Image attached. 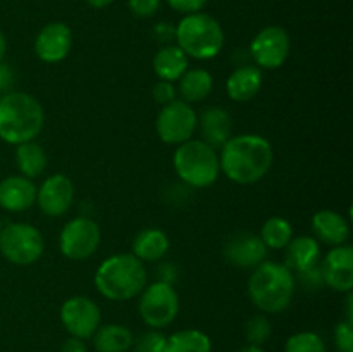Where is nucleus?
Wrapping results in <instances>:
<instances>
[{"instance_id":"nucleus-1","label":"nucleus","mask_w":353,"mask_h":352,"mask_svg":"<svg viewBox=\"0 0 353 352\" xmlns=\"http://www.w3.org/2000/svg\"><path fill=\"white\" fill-rule=\"evenodd\" d=\"M274 150L268 138L247 133L231 137L221 147V171L238 185H254L271 169Z\"/></svg>"},{"instance_id":"nucleus-2","label":"nucleus","mask_w":353,"mask_h":352,"mask_svg":"<svg viewBox=\"0 0 353 352\" xmlns=\"http://www.w3.org/2000/svg\"><path fill=\"white\" fill-rule=\"evenodd\" d=\"M296 290L295 273L285 264L264 261L254 268L248 280L252 304L265 314H278L292 304Z\"/></svg>"},{"instance_id":"nucleus-3","label":"nucleus","mask_w":353,"mask_h":352,"mask_svg":"<svg viewBox=\"0 0 353 352\" xmlns=\"http://www.w3.org/2000/svg\"><path fill=\"white\" fill-rule=\"evenodd\" d=\"M41 104L26 92H9L0 97V138L10 145L34 140L43 128Z\"/></svg>"},{"instance_id":"nucleus-4","label":"nucleus","mask_w":353,"mask_h":352,"mask_svg":"<svg viewBox=\"0 0 353 352\" xmlns=\"http://www.w3.org/2000/svg\"><path fill=\"white\" fill-rule=\"evenodd\" d=\"M95 286L109 300H131L147 286L145 262L128 252L110 255L97 268Z\"/></svg>"},{"instance_id":"nucleus-5","label":"nucleus","mask_w":353,"mask_h":352,"mask_svg":"<svg viewBox=\"0 0 353 352\" xmlns=\"http://www.w3.org/2000/svg\"><path fill=\"white\" fill-rule=\"evenodd\" d=\"M176 45L186 57L209 61L221 54L224 47V31L219 21L205 12L188 14L174 28Z\"/></svg>"},{"instance_id":"nucleus-6","label":"nucleus","mask_w":353,"mask_h":352,"mask_svg":"<svg viewBox=\"0 0 353 352\" xmlns=\"http://www.w3.org/2000/svg\"><path fill=\"white\" fill-rule=\"evenodd\" d=\"M176 175L193 188H207L219 178V154L203 140H188L178 145L172 157Z\"/></svg>"},{"instance_id":"nucleus-7","label":"nucleus","mask_w":353,"mask_h":352,"mask_svg":"<svg viewBox=\"0 0 353 352\" xmlns=\"http://www.w3.org/2000/svg\"><path fill=\"white\" fill-rule=\"evenodd\" d=\"M45 248L40 230L28 223H10L0 230V254L16 266L34 264Z\"/></svg>"},{"instance_id":"nucleus-8","label":"nucleus","mask_w":353,"mask_h":352,"mask_svg":"<svg viewBox=\"0 0 353 352\" xmlns=\"http://www.w3.org/2000/svg\"><path fill=\"white\" fill-rule=\"evenodd\" d=\"M138 311L145 323L150 328H165L178 317L179 297L169 282L152 283L141 290Z\"/></svg>"},{"instance_id":"nucleus-9","label":"nucleus","mask_w":353,"mask_h":352,"mask_svg":"<svg viewBox=\"0 0 353 352\" xmlns=\"http://www.w3.org/2000/svg\"><path fill=\"white\" fill-rule=\"evenodd\" d=\"M102 242L100 226L86 216H78L64 224L59 237L62 255L71 261H85L92 257Z\"/></svg>"},{"instance_id":"nucleus-10","label":"nucleus","mask_w":353,"mask_h":352,"mask_svg":"<svg viewBox=\"0 0 353 352\" xmlns=\"http://www.w3.org/2000/svg\"><path fill=\"white\" fill-rule=\"evenodd\" d=\"M196 117L199 114L185 100H172L162 106L155 119L159 138L168 145H181L192 140L196 131Z\"/></svg>"},{"instance_id":"nucleus-11","label":"nucleus","mask_w":353,"mask_h":352,"mask_svg":"<svg viewBox=\"0 0 353 352\" xmlns=\"http://www.w3.org/2000/svg\"><path fill=\"white\" fill-rule=\"evenodd\" d=\"M292 40L285 28L265 26L250 43V57L259 69H279L288 59Z\"/></svg>"},{"instance_id":"nucleus-12","label":"nucleus","mask_w":353,"mask_h":352,"mask_svg":"<svg viewBox=\"0 0 353 352\" xmlns=\"http://www.w3.org/2000/svg\"><path fill=\"white\" fill-rule=\"evenodd\" d=\"M61 321L71 337L92 338L102 321V313L95 300L85 295H76L65 300L61 307Z\"/></svg>"},{"instance_id":"nucleus-13","label":"nucleus","mask_w":353,"mask_h":352,"mask_svg":"<svg viewBox=\"0 0 353 352\" xmlns=\"http://www.w3.org/2000/svg\"><path fill=\"white\" fill-rule=\"evenodd\" d=\"M74 200V185L71 178L61 173L48 176L37 190V204L48 217H59L69 211Z\"/></svg>"},{"instance_id":"nucleus-14","label":"nucleus","mask_w":353,"mask_h":352,"mask_svg":"<svg viewBox=\"0 0 353 352\" xmlns=\"http://www.w3.org/2000/svg\"><path fill=\"white\" fill-rule=\"evenodd\" d=\"M72 47L71 28L61 21L48 23L38 31L34 40V54L47 64H57L64 61Z\"/></svg>"},{"instance_id":"nucleus-15","label":"nucleus","mask_w":353,"mask_h":352,"mask_svg":"<svg viewBox=\"0 0 353 352\" xmlns=\"http://www.w3.org/2000/svg\"><path fill=\"white\" fill-rule=\"evenodd\" d=\"M323 268L324 285L334 292L350 293L353 289V248L352 245H336L319 262Z\"/></svg>"},{"instance_id":"nucleus-16","label":"nucleus","mask_w":353,"mask_h":352,"mask_svg":"<svg viewBox=\"0 0 353 352\" xmlns=\"http://www.w3.org/2000/svg\"><path fill=\"white\" fill-rule=\"evenodd\" d=\"M268 251L269 248L265 247L259 235L238 233L224 245L223 254L224 259L236 268L254 269L265 261Z\"/></svg>"},{"instance_id":"nucleus-17","label":"nucleus","mask_w":353,"mask_h":352,"mask_svg":"<svg viewBox=\"0 0 353 352\" xmlns=\"http://www.w3.org/2000/svg\"><path fill=\"white\" fill-rule=\"evenodd\" d=\"M37 185L21 175L7 176L0 182V207L9 213H23L37 204Z\"/></svg>"},{"instance_id":"nucleus-18","label":"nucleus","mask_w":353,"mask_h":352,"mask_svg":"<svg viewBox=\"0 0 353 352\" xmlns=\"http://www.w3.org/2000/svg\"><path fill=\"white\" fill-rule=\"evenodd\" d=\"M196 128L200 130L202 140L212 148H221L231 138L233 119L224 107L210 106L202 110L196 117Z\"/></svg>"},{"instance_id":"nucleus-19","label":"nucleus","mask_w":353,"mask_h":352,"mask_svg":"<svg viewBox=\"0 0 353 352\" xmlns=\"http://www.w3.org/2000/svg\"><path fill=\"white\" fill-rule=\"evenodd\" d=\"M262 81V69L254 64H241L228 76L226 93L234 102H248L261 92Z\"/></svg>"},{"instance_id":"nucleus-20","label":"nucleus","mask_w":353,"mask_h":352,"mask_svg":"<svg viewBox=\"0 0 353 352\" xmlns=\"http://www.w3.org/2000/svg\"><path fill=\"white\" fill-rule=\"evenodd\" d=\"M312 230L327 245H343L350 237V223L340 213L331 209L317 211L312 216Z\"/></svg>"},{"instance_id":"nucleus-21","label":"nucleus","mask_w":353,"mask_h":352,"mask_svg":"<svg viewBox=\"0 0 353 352\" xmlns=\"http://www.w3.org/2000/svg\"><path fill=\"white\" fill-rule=\"evenodd\" d=\"M286 262L285 266L292 273H300L310 266L321 262V245L319 242L309 235H302L290 240L286 245Z\"/></svg>"},{"instance_id":"nucleus-22","label":"nucleus","mask_w":353,"mask_h":352,"mask_svg":"<svg viewBox=\"0 0 353 352\" xmlns=\"http://www.w3.org/2000/svg\"><path fill=\"white\" fill-rule=\"evenodd\" d=\"M188 69V57L178 45H164L154 55V71L159 79L178 81Z\"/></svg>"},{"instance_id":"nucleus-23","label":"nucleus","mask_w":353,"mask_h":352,"mask_svg":"<svg viewBox=\"0 0 353 352\" xmlns=\"http://www.w3.org/2000/svg\"><path fill=\"white\" fill-rule=\"evenodd\" d=\"M169 251V237L161 228H145L134 237L133 252L134 257L141 262H155L164 257Z\"/></svg>"},{"instance_id":"nucleus-24","label":"nucleus","mask_w":353,"mask_h":352,"mask_svg":"<svg viewBox=\"0 0 353 352\" xmlns=\"http://www.w3.org/2000/svg\"><path fill=\"white\" fill-rule=\"evenodd\" d=\"M133 340L130 328L117 323L100 324L93 333V347L97 352H128Z\"/></svg>"},{"instance_id":"nucleus-25","label":"nucleus","mask_w":353,"mask_h":352,"mask_svg":"<svg viewBox=\"0 0 353 352\" xmlns=\"http://www.w3.org/2000/svg\"><path fill=\"white\" fill-rule=\"evenodd\" d=\"M179 95L186 104H199L212 93L214 78L205 69H186L185 75L178 79Z\"/></svg>"},{"instance_id":"nucleus-26","label":"nucleus","mask_w":353,"mask_h":352,"mask_svg":"<svg viewBox=\"0 0 353 352\" xmlns=\"http://www.w3.org/2000/svg\"><path fill=\"white\" fill-rule=\"evenodd\" d=\"M16 166L19 169L21 176L33 179L37 176L43 175L48 164L47 152L43 150V147L34 140L16 145Z\"/></svg>"},{"instance_id":"nucleus-27","label":"nucleus","mask_w":353,"mask_h":352,"mask_svg":"<svg viewBox=\"0 0 353 352\" xmlns=\"http://www.w3.org/2000/svg\"><path fill=\"white\" fill-rule=\"evenodd\" d=\"M164 352H212V342L203 331L188 328L168 337Z\"/></svg>"},{"instance_id":"nucleus-28","label":"nucleus","mask_w":353,"mask_h":352,"mask_svg":"<svg viewBox=\"0 0 353 352\" xmlns=\"http://www.w3.org/2000/svg\"><path fill=\"white\" fill-rule=\"evenodd\" d=\"M261 240L271 251H281L293 238V226L281 216H272L264 221L261 228Z\"/></svg>"},{"instance_id":"nucleus-29","label":"nucleus","mask_w":353,"mask_h":352,"mask_svg":"<svg viewBox=\"0 0 353 352\" xmlns=\"http://www.w3.org/2000/svg\"><path fill=\"white\" fill-rule=\"evenodd\" d=\"M285 352H327L323 338L314 331H299L286 340Z\"/></svg>"},{"instance_id":"nucleus-30","label":"nucleus","mask_w":353,"mask_h":352,"mask_svg":"<svg viewBox=\"0 0 353 352\" xmlns=\"http://www.w3.org/2000/svg\"><path fill=\"white\" fill-rule=\"evenodd\" d=\"M272 333L271 321L264 314H255L245 324V337H247L248 345H264Z\"/></svg>"},{"instance_id":"nucleus-31","label":"nucleus","mask_w":353,"mask_h":352,"mask_svg":"<svg viewBox=\"0 0 353 352\" xmlns=\"http://www.w3.org/2000/svg\"><path fill=\"white\" fill-rule=\"evenodd\" d=\"M165 337L164 333L157 330L141 333L140 337L133 340V352H164L165 351Z\"/></svg>"},{"instance_id":"nucleus-32","label":"nucleus","mask_w":353,"mask_h":352,"mask_svg":"<svg viewBox=\"0 0 353 352\" xmlns=\"http://www.w3.org/2000/svg\"><path fill=\"white\" fill-rule=\"evenodd\" d=\"M296 276H299V282L302 283L303 289L310 290V292H316V290H321L323 286H326L324 285L323 268H321L319 262L310 266V268L303 269V271L296 273Z\"/></svg>"},{"instance_id":"nucleus-33","label":"nucleus","mask_w":353,"mask_h":352,"mask_svg":"<svg viewBox=\"0 0 353 352\" xmlns=\"http://www.w3.org/2000/svg\"><path fill=\"white\" fill-rule=\"evenodd\" d=\"M333 338L338 352H353V323L340 321L334 326Z\"/></svg>"},{"instance_id":"nucleus-34","label":"nucleus","mask_w":353,"mask_h":352,"mask_svg":"<svg viewBox=\"0 0 353 352\" xmlns=\"http://www.w3.org/2000/svg\"><path fill=\"white\" fill-rule=\"evenodd\" d=\"M162 0H128V7L137 17H152L161 9Z\"/></svg>"},{"instance_id":"nucleus-35","label":"nucleus","mask_w":353,"mask_h":352,"mask_svg":"<svg viewBox=\"0 0 353 352\" xmlns=\"http://www.w3.org/2000/svg\"><path fill=\"white\" fill-rule=\"evenodd\" d=\"M154 100L159 106H168L169 102L176 100V86L174 83L164 81V79H159L157 85L154 86Z\"/></svg>"},{"instance_id":"nucleus-36","label":"nucleus","mask_w":353,"mask_h":352,"mask_svg":"<svg viewBox=\"0 0 353 352\" xmlns=\"http://www.w3.org/2000/svg\"><path fill=\"white\" fill-rule=\"evenodd\" d=\"M209 0H168L169 7L174 9L176 12L179 14H195V12H202L203 7L207 6Z\"/></svg>"},{"instance_id":"nucleus-37","label":"nucleus","mask_w":353,"mask_h":352,"mask_svg":"<svg viewBox=\"0 0 353 352\" xmlns=\"http://www.w3.org/2000/svg\"><path fill=\"white\" fill-rule=\"evenodd\" d=\"M14 79H16V75H14L12 68L6 62H0V97L12 92Z\"/></svg>"},{"instance_id":"nucleus-38","label":"nucleus","mask_w":353,"mask_h":352,"mask_svg":"<svg viewBox=\"0 0 353 352\" xmlns=\"http://www.w3.org/2000/svg\"><path fill=\"white\" fill-rule=\"evenodd\" d=\"M154 35L159 41L169 45V41L174 38V26L169 23H159L157 26L154 28Z\"/></svg>"},{"instance_id":"nucleus-39","label":"nucleus","mask_w":353,"mask_h":352,"mask_svg":"<svg viewBox=\"0 0 353 352\" xmlns=\"http://www.w3.org/2000/svg\"><path fill=\"white\" fill-rule=\"evenodd\" d=\"M61 352H88V349H86L85 340L76 337H69L65 338L64 344H62Z\"/></svg>"},{"instance_id":"nucleus-40","label":"nucleus","mask_w":353,"mask_h":352,"mask_svg":"<svg viewBox=\"0 0 353 352\" xmlns=\"http://www.w3.org/2000/svg\"><path fill=\"white\" fill-rule=\"evenodd\" d=\"M85 2L88 3L90 7H93V9H105V7H109L114 0H85Z\"/></svg>"},{"instance_id":"nucleus-41","label":"nucleus","mask_w":353,"mask_h":352,"mask_svg":"<svg viewBox=\"0 0 353 352\" xmlns=\"http://www.w3.org/2000/svg\"><path fill=\"white\" fill-rule=\"evenodd\" d=\"M6 52H7V40H6V37H3L2 31H0V62H3Z\"/></svg>"},{"instance_id":"nucleus-42","label":"nucleus","mask_w":353,"mask_h":352,"mask_svg":"<svg viewBox=\"0 0 353 352\" xmlns=\"http://www.w3.org/2000/svg\"><path fill=\"white\" fill-rule=\"evenodd\" d=\"M238 352H264L261 347L257 345H247V347H241Z\"/></svg>"},{"instance_id":"nucleus-43","label":"nucleus","mask_w":353,"mask_h":352,"mask_svg":"<svg viewBox=\"0 0 353 352\" xmlns=\"http://www.w3.org/2000/svg\"><path fill=\"white\" fill-rule=\"evenodd\" d=\"M0 230H2V221H0Z\"/></svg>"}]
</instances>
